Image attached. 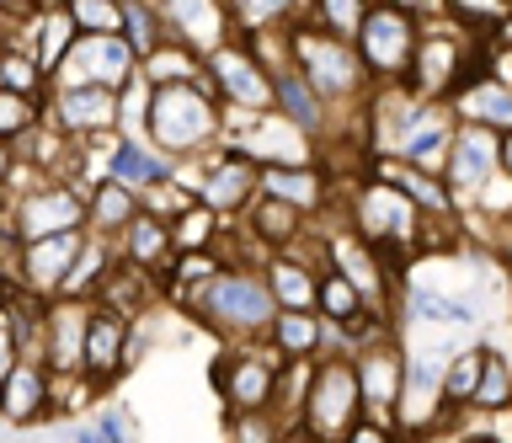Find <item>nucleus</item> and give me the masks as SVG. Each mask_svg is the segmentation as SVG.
<instances>
[{"label":"nucleus","instance_id":"nucleus-12","mask_svg":"<svg viewBox=\"0 0 512 443\" xmlns=\"http://www.w3.org/2000/svg\"><path fill=\"white\" fill-rule=\"evenodd\" d=\"M208 86L224 102V113H272L278 91H272V70L251 54L246 38H230L224 49L208 54Z\"/></svg>","mask_w":512,"mask_h":443},{"label":"nucleus","instance_id":"nucleus-42","mask_svg":"<svg viewBox=\"0 0 512 443\" xmlns=\"http://www.w3.org/2000/svg\"><path fill=\"white\" fill-rule=\"evenodd\" d=\"M374 6L379 0H315L310 22L326 27V33H336V38H347V43H358V33H363V22H368Z\"/></svg>","mask_w":512,"mask_h":443},{"label":"nucleus","instance_id":"nucleus-25","mask_svg":"<svg viewBox=\"0 0 512 443\" xmlns=\"http://www.w3.org/2000/svg\"><path fill=\"white\" fill-rule=\"evenodd\" d=\"M107 182H118V187H128V193L144 198L150 187L176 182V161L166 150H155L150 139L118 134V139H112V155H107Z\"/></svg>","mask_w":512,"mask_h":443},{"label":"nucleus","instance_id":"nucleus-43","mask_svg":"<svg viewBox=\"0 0 512 443\" xmlns=\"http://www.w3.org/2000/svg\"><path fill=\"white\" fill-rule=\"evenodd\" d=\"M294 427H288L278 411H235L224 417V443H283Z\"/></svg>","mask_w":512,"mask_h":443},{"label":"nucleus","instance_id":"nucleus-16","mask_svg":"<svg viewBox=\"0 0 512 443\" xmlns=\"http://www.w3.org/2000/svg\"><path fill=\"white\" fill-rule=\"evenodd\" d=\"M139 75V54L123 33L118 38H80L64 70L54 75V86H107V91H123L128 81ZM48 86V91H54Z\"/></svg>","mask_w":512,"mask_h":443},{"label":"nucleus","instance_id":"nucleus-51","mask_svg":"<svg viewBox=\"0 0 512 443\" xmlns=\"http://www.w3.org/2000/svg\"><path fill=\"white\" fill-rule=\"evenodd\" d=\"M502 171L512 177V134H502Z\"/></svg>","mask_w":512,"mask_h":443},{"label":"nucleus","instance_id":"nucleus-46","mask_svg":"<svg viewBox=\"0 0 512 443\" xmlns=\"http://www.w3.org/2000/svg\"><path fill=\"white\" fill-rule=\"evenodd\" d=\"M22 363V342H16V331L6 321V299H0V385L11 379V369Z\"/></svg>","mask_w":512,"mask_h":443},{"label":"nucleus","instance_id":"nucleus-33","mask_svg":"<svg viewBox=\"0 0 512 443\" xmlns=\"http://www.w3.org/2000/svg\"><path fill=\"white\" fill-rule=\"evenodd\" d=\"M224 230H230V219H219L214 209H203V203H187V209L171 219L176 257H192V251H224Z\"/></svg>","mask_w":512,"mask_h":443},{"label":"nucleus","instance_id":"nucleus-38","mask_svg":"<svg viewBox=\"0 0 512 443\" xmlns=\"http://www.w3.org/2000/svg\"><path fill=\"white\" fill-rule=\"evenodd\" d=\"M0 86L48 102V75H43L38 59H32V49H22V43H0Z\"/></svg>","mask_w":512,"mask_h":443},{"label":"nucleus","instance_id":"nucleus-44","mask_svg":"<svg viewBox=\"0 0 512 443\" xmlns=\"http://www.w3.org/2000/svg\"><path fill=\"white\" fill-rule=\"evenodd\" d=\"M102 385L86 374H54V417H75V411H91Z\"/></svg>","mask_w":512,"mask_h":443},{"label":"nucleus","instance_id":"nucleus-55","mask_svg":"<svg viewBox=\"0 0 512 443\" xmlns=\"http://www.w3.org/2000/svg\"><path fill=\"white\" fill-rule=\"evenodd\" d=\"M224 6H230V0H224Z\"/></svg>","mask_w":512,"mask_h":443},{"label":"nucleus","instance_id":"nucleus-36","mask_svg":"<svg viewBox=\"0 0 512 443\" xmlns=\"http://www.w3.org/2000/svg\"><path fill=\"white\" fill-rule=\"evenodd\" d=\"M480 369H486V342H470V347H459L454 358H448V374H443V401L448 411H470L475 401V390H480Z\"/></svg>","mask_w":512,"mask_h":443},{"label":"nucleus","instance_id":"nucleus-13","mask_svg":"<svg viewBox=\"0 0 512 443\" xmlns=\"http://www.w3.org/2000/svg\"><path fill=\"white\" fill-rule=\"evenodd\" d=\"M352 369H358V385H363V411L374 422L395 427V406H400V390H406V337H400V326L358 347Z\"/></svg>","mask_w":512,"mask_h":443},{"label":"nucleus","instance_id":"nucleus-34","mask_svg":"<svg viewBox=\"0 0 512 443\" xmlns=\"http://www.w3.org/2000/svg\"><path fill=\"white\" fill-rule=\"evenodd\" d=\"M438 17L459 22L464 33L480 38V43H496L507 33V22H512V0H443Z\"/></svg>","mask_w":512,"mask_h":443},{"label":"nucleus","instance_id":"nucleus-27","mask_svg":"<svg viewBox=\"0 0 512 443\" xmlns=\"http://www.w3.org/2000/svg\"><path fill=\"white\" fill-rule=\"evenodd\" d=\"M368 171H374L379 182L400 187V193H406L427 219H464L459 198L448 193V182H443V177H432V171H416V166H406V161H368Z\"/></svg>","mask_w":512,"mask_h":443},{"label":"nucleus","instance_id":"nucleus-8","mask_svg":"<svg viewBox=\"0 0 512 443\" xmlns=\"http://www.w3.org/2000/svg\"><path fill=\"white\" fill-rule=\"evenodd\" d=\"M363 417H368V411H363V385H358L352 358H320L299 427H304L315 443H342Z\"/></svg>","mask_w":512,"mask_h":443},{"label":"nucleus","instance_id":"nucleus-14","mask_svg":"<svg viewBox=\"0 0 512 443\" xmlns=\"http://www.w3.org/2000/svg\"><path fill=\"white\" fill-rule=\"evenodd\" d=\"M502 177V134L496 129H480V123H459V139H454V155H448V193L459 198V209L470 214L475 198Z\"/></svg>","mask_w":512,"mask_h":443},{"label":"nucleus","instance_id":"nucleus-22","mask_svg":"<svg viewBox=\"0 0 512 443\" xmlns=\"http://www.w3.org/2000/svg\"><path fill=\"white\" fill-rule=\"evenodd\" d=\"M139 353V321H128V315L96 305L91 310V331H86V379H96V385H112L128 363H134Z\"/></svg>","mask_w":512,"mask_h":443},{"label":"nucleus","instance_id":"nucleus-47","mask_svg":"<svg viewBox=\"0 0 512 443\" xmlns=\"http://www.w3.org/2000/svg\"><path fill=\"white\" fill-rule=\"evenodd\" d=\"M342 443H406V438H400L395 427H384V422H374V417H363V422L352 427V433H347Z\"/></svg>","mask_w":512,"mask_h":443},{"label":"nucleus","instance_id":"nucleus-6","mask_svg":"<svg viewBox=\"0 0 512 443\" xmlns=\"http://www.w3.org/2000/svg\"><path fill=\"white\" fill-rule=\"evenodd\" d=\"M283 369L288 358L272 342H224L219 363L208 369L224 401V417H235V411H278Z\"/></svg>","mask_w":512,"mask_h":443},{"label":"nucleus","instance_id":"nucleus-49","mask_svg":"<svg viewBox=\"0 0 512 443\" xmlns=\"http://www.w3.org/2000/svg\"><path fill=\"white\" fill-rule=\"evenodd\" d=\"M70 443H112V438H107V427L91 417V422H80V427H75V438H70Z\"/></svg>","mask_w":512,"mask_h":443},{"label":"nucleus","instance_id":"nucleus-30","mask_svg":"<svg viewBox=\"0 0 512 443\" xmlns=\"http://www.w3.org/2000/svg\"><path fill=\"white\" fill-rule=\"evenodd\" d=\"M139 209H144L139 193H128V187H118V182L91 187V198H86V235H102V241L118 246V235L134 225Z\"/></svg>","mask_w":512,"mask_h":443},{"label":"nucleus","instance_id":"nucleus-35","mask_svg":"<svg viewBox=\"0 0 512 443\" xmlns=\"http://www.w3.org/2000/svg\"><path fill=\"white\" fill-rule=\"evenodd\" d=\"M139 75L150 86H187V81H208V59L182 49V43H166V49H155L150 59H144Z\"/></svg>","mask_w":512,"mask_h":443},{"label":"nucleus","instance_id":"nucleus-10","mask_svg":"<svg viewBox=\"0 0 512 443\" xmlns=\"http://www.w3.org/2000/svg\"><path fill=\"white\" fill-rule=\"evenodd\" d=\"M416 49H422V17L400 6H379L368 11L363 33H358V59L374 75V91L379 86H406L411 81V65H416Z\"/></svg>","mask_w":512,"mask_h":443},{"label":"nucleus","instance_id":"nucleus-21","mask_svg":"<svg viewBox=\"0 0 512 443\" xmlns=\"http://www.w3.org/2000/svg\"><path fill=\"white\" fill-rule=\"evenodd\" d=\"M160 17H166L171 43H182L203 59L235 38V17L224 0H160Z\"/></svg>","mask_w":512,"mask_h":443},{"label":"nucleus","instance_id":"nucleus-26","mask_svg":"<svg viewBox=\"0 0 512 443\" xmlns=\"http://www.w3.org/2000/svg\"><path fill=\"white\" fill-rule=\"evenodd\" d=\"M118 257H123V267H139V273H150V278L166 283L171 262H176L171 219H160V214H150V209H139V214H134V225L118 235Z\"/></svg>","mask_w":512,"mask_h":443},{"label":"nucleus","instance_id":"nucleus-54","mask_svg":"<svg viewBox=\"0 0 512 443\" xmlns=\"http://www.w3.org/2000/svg\"><path fill=\"white\" fill-rule=\"evenodd\" d=\"M502 43H512V22H507V33H502Z\"/></svg>","mask_w":512,"mask_h":443},{"label":"nucleus","instance_id":"nucleus-39","mask_svg":"<svg viewBox=\"0 0 512 443\" xmlns=\"http://www.w3.org/2000/svg\"><path fill=\"white\" fill-rule=\"evenodd\" d=\"M502 406H512V358L496 342H486V369H480V390H475L470 411L486 417V411H502Z\"/></svg>","mask_w":512,"mask_h":443},{"label":"nucleus","instance_id":"nucleus-48","mask_svg":"<svg viewBox=\"0 0 512 443\" xmlns=\"http://www.w3.org/2000/svg\"><path fill=\"white\" fill-rule=\"evenodd\" d=\"M384 6H400V11H411V17H438V11H443V0H384Z\"/></svg>","mask_w":512,"mask_h":443},{"label":"nucleus","instance_id":"nucleus-29","mask_svg":"<svg viewBox=\"0 0 512 443\" xmlns=\"http://www.w3.org/2000/svg\"><path fill=\"white\" fill-rule=\"evenodd\" d=\"M267 342L294 363V358H326V315L320 310H278Z\"/></svg>","mask_w":512,"mask_h":443},{"label":"nucleus","instance_id":"nucleus-18","mask_svg":"<svg viewBox=\"0 0 512 443\" xmlns=\"http://www.w3.org/2000/svg\"><path fill=\"white\" fill-rule=\"evenodd\" d=\"M454 139H459V113H454V107H448V102H422L411 113V123H406V139H400L395 161L443 177L448 155H454Z\"/></svg>","mask_w":512,"mask_h":443},{"label":"nucleus","instance_id":"nucleus-5","mask_svg":"<svg viewBox=\"0 0 512 443\" xmlns=\"http://www.w3.org/2000/svg\"><path fill=\"white\" fill-rule=\"evenodd\" d=\"M480 59H486V43L470 38L459 22L448 17H427L422 22V49H416V65H411V91L422 102H454V91L480 75Z\"/></svg>","mask_w":512,"mask_h":443},{"label":"nucleus","instance_id":"nucleus-52","mask_svg":"<svg viewBox=\"0 0 512 443\" xmlns=\"http://www.w3.org/2000/svg\"><path fill=\"white\" fill-rule=\"evenodd\" d=\"M283 443H315V438H310V433H304V427H294V433H288Z\"/></svg>","mask_w":512,"mask_h":443},{"label":"nucleus","instance_id":"nucleus-24","mask_svg":"<svg viewBox=\"0 0 512 443\" xmlns=\"http://www.w3.org/2000/svg\"><path fill=\"white\" fill-rule=\"evenodd\" d=\"M0 422L6 427L54 422V369L43 358H22L11 369V379L0 385Z\"/></svg>","mask_w":512,"mask_h":443},{"label":"nucleus","instance_id":"nucleus-41","mask_svg":"<svg viewBox=\"0 0 512 443\" xmlns=\"http://www.w3.org/2000/svg\"><path fill=\"white\" fill-rule=\"evenodd\" d=\"M43 118H48V102H43V97H22V91H6V86H0V145L27 139Z\"/></svg>","mask_w":512,"mask_h":443},{"label":"nucleus","instance_id":"nucleus-32","mask_svg":"<svg viewBox=\"0 0 512 443\" xmlns=\"http://www.w3.org/2000/svg\"><path fill=\"white\" fill-rule=\"evenodd\" d=\"M315 0H230V17H235V38L267 33V27H294L310 17Z\"/></svg>","mask_w":512,"mask_h":443},{"label":"nucleus","instance_id":"nucleus-15","mask_svg":"<svg viewBox=\"0 0 512 443\" xmlns=\"http://www.w3.org/2000/svg\"><path fill=\"white\" fill-rule=\"evenodd\" d=\"M123 102L107 86H54L48 91V123L64 139H107L118 134Z\"/></svg>","mask_w":512,"mask_h":443},{"label":"nucleus","instance_id":"nucleus-53","mask_svg":"<svg viewBox=\"0 0 512 443\" xmlns=\"http://www.w3.org/2000/svg\"><path fill=\"white\" fill-rule=\"evenodd\" d=\"M32 6H64V0H32Z\"/></svg>","mask_w":512,"mask_h":443},{"label":"nucleus","instance_id":"nucleus-50","mask_svg":"<svg viewBox=\"0 0 512 443\" xmlns=\"http://www.w3.org/2000/svg\"><path fill=\"white\" fill-rule=\"evenodd\" d=\"M16 161H22V155H16V145H0V187L11 182V171H16Z\"/></svg>","mask_w":512,"mask_h":443},{"label":"nucleus","instance_id":"nucleus-19","mask_svg":"<svg viewBox=\"0 0 512 443\" xmlns=\"http://www.w3.org/2000/svg\"><path fill=\"white\" fill-rule=\"evenodd\" d=\"M96 299H48L43 315V363L54 374H86V331Z\"/></svg>","mask_w":512,"mask_h":443},{"label":"nucleus","instance_id":"nucleus-7","mask_svg":"<svg viewBox=\"0 0 512 443\" xmlns=\"http://www.w3.org/2000/svg\"><path fill=\"white\" fill-rule=\"evenodd\" d=\"M224 150L246 155L256 166H320V139L294 129L278 107L272 113H230L224 118Z\"/></svg>","mask_w":512,"mask_h":443},{"label":"nucleus","instance_id":"nucleus-40","mask_svg":"<svg viewBox=\"0 0 512 443\" xmlns=\"http://www.w3.org/2000/svg\"><path fill=\"white\" fill-rule=\"evenodd\" d=\"M80 38H118L128 22V0H64Z\"/></svg>","mask_w":512,"mask_h":443},{"label":"nucleus","instance_id":"nucleus-28","mask_svg":"<svg viewBox=\"0 0 512 443\" xmlns=\"http://www.w3.org/2000/svg\"><path fill=\"white\" fill-rule=\"evenodd\" d=\"M459 113V123H480V129H496V134H512V86L496 81V75H470L454 102H448Z\"/></svg>","mask_w":512,"mask_h":443},{"label":"nucleus","instance_id":"nucleus-1","mask_svg":"<svg viewBox=\"0 0 512 443\" xmlns=\"http://www.w3.org/2000/svg\"><path fill=\"white\" fill-rule=\"evenodd\" d=\"M176 310L198 315L219 342H267L278 321V299H272L262 267H224L203 289H166Z\"/></svg>","mask_w":512,"mask_h":443},{"label":"nucleus","instance_id":"nucleus-23","mask_svg":"<svg viewBox=\"0 0 512 443\" xmlns=\"http://www.w3.org/2000/svg\"><path fill=\"white\" fill-rule=\"evenodd\" d=\"M395 326H448V331H475L480 326V299L475 294H443L432 283L406 278L395 305Z\"/></svg>","mask_w":512,"mask_h":443},{"label":"nucleus","instance_id":"nucleus-37","mask_svg":"<svg viewBox=\"0 0 512 443\" xmlns=\"http://www.w3.org/2000/svg\"><path fill=\"white\" fill-rule=\"evenodd\" d=\"M123 38L134 43L139 65H144V59H150L155 49H166V43H171V33H166V17H160V0H128Z\"/></svg>","mask_w":512,"mask_h":443},{"label":"nucleus","instance_id":"nucleus-31","mask_svg":"<svg viewBox=\"0 0 512 443\" xmlns=\"http://www.w3.org/2000/svg\"><path fill=\"white\" fill-rule=\"evenodd\" d=\"M118 267H123L118 246L102 241V235H86V246H80V262H75V273H70V289H64L59 299H96V294H102V283L118 273Z\"/></svg>","mask_w":512,"mask_h":443},{"label":"nucleus","instance_id":"nucleus-3","mask_svg":"<svg viewBox=\"0 0 512 443\" xmlns=\"http://www.w3.org/2000/svg\"><path fill=\"white\" fill-rule=\"evenodd\" d=\"M224 102L214 97L208 81H187V86H155L150 102V145L166 150L176 166H192L203 155L224 150Z\"/></svg>","mask_w":512,"mask_h":443},{"label":"nucleus","instance_id":"nucleus-2","mask_svg":"<svg viewBox=\"0 0 512 443\" xmlns=\"http://www.w3.org/2000/svg\"><path fill=\"white\" fill-rule=\"evenodd\" d=\"M342 219L363 235L368 246H379L390 257L395 273H406L411 257H422L427 241V214L400 193V187L379 182L374 171H358L352 187H342Z\"/></svg>","mask_w":512,"mask_h":443},{"label":"nucleus","instance_id":"nucleus-45","mask_svg":"<svg viewBox=\"0 0 512 443\" xmlns=\"http://www.w3.org/2000/svg\"><path fill=\"white\" fill-rule=\"evenodd\" d=\"M96 422L107 427V438H112V443H139V422L128 417L123 406H107V411H96Z\"/></svg>","mask_w":512,"mask_h":443},{"label":"nucleus","instance_id":"nucleus-4","mask_svg":"<svg viewBox=\"0 0 512 443\" xmlns=\"http://www.w3.org/2000/svg\"><path fill=\"white\" fill-rule=\"evenodd\" d=\"M294 65L336 113H363L368 97H374V75H368V65L358 59V43L326 33V27H315L310 17L294 22Z\"/></svg>","mask_w":512,"mask_h":443},{"label":"nucleus","instance_id":"nucleus-11","mask_svg":"<svg viewBox=\"0 0 512 443\" xmlns=\"http://www.w3.org/2000/svg\"><path fill=\"white\" fill-rule=\"evenodd\" d=\"M6 225L22 246L75 235V230H86V193L70 182H43L22 198H6Z\"/></svg>","mask_w":512,"mask_h":443},{"label":"nucleus","instance_id":"nucleus-9","mask_svg":"<svg viewBox=\"0 0 512 443\" xmlns=\"http://www.w3.org/2000/svg\"><path fill=\"white\" fill-rule=\"evenodd\" d=\"M176 182H182L203 209H214L219 219H240L256 198H262V166L246 161V155H235V150H214L192 166H176Z\"/></svg>","mask_w":512,"mask_h":443},{"label":"nucleus","instance_id":"nucleus-20","mask_svg":"<svg viewBox=\"0 0 512 443\" xmlns=\"http://www.w3.org/2000/svg\"><path fill=\"white\" fill-rule=\"evenodd\" d=\"M262 198H278L304 219H326L342 209V187L326 166H262Z\"/></svg>","mask_w":512,"mask_h":443},{"label":"nucleus","instance_id":"nucleus-17","mask_svg":"<svg viewBox=\"0 0 512 443\" xmlns=\"http://www.w3.org/2000/svg\"><path fill=\"white\" fill-rule=\"evenodd\" d=\"M80 246H86V230L75 235H54V241H32L22 246V257H16V289L32 294V299H59L70 289V273L80 262Z\"/></svg>","mask_w":512,"mask_h":443}]
</instances>
